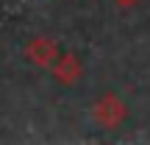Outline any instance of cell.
Masks as SVG:
<instances>
[{
    "label": "cell",
    "instance_id": "1",
    "mask_svg": "<svg viewBox=\"0 0 150 145\" xmlns=\"http://www.w3.org/2000/svg\"><path fill=\"white\" fill-rule=\"evenodd\" d=\"M92 117H95V123L103 126V129H117V126L125 123V117H128V106L122 103L120 95L108 92V95L97 98L95 109H92Z\"/></svg>",
    "mask_w": 150,
    "mask_h": 145
},
{
    "label": "cell",
    "instance_id": "2",
    "mask_svg": "<svg viewBox=\"0 0 150 145\" xmlns=\"http://www.w3.org/2000/svg\"><path fill=\"white\" fill-rule=\"evenodd\" d=\"M59 45L50 36H33L31 42L25 45V59L31 61L33 67H42V70H53V64L59 61Z\"/></svg>",
    "mask_w": 150,
    "mask_h": 145
},
{
    "label": "cell",
    "instance_id": "3",
    "mask_svg": "<svg viewBox=\"0 0 150 145\" xmlns=\"http://www.w3.org/2000/svg\"><path fill=\"white\" fill-rule=\"evenodd\" d=\"M53 75H56L59 84L72 86V84H78L81 75H83V64H81V59L75 53H64V56H59V61L53 64Z\"/></svg>",
    "mask_w": 150,
    "mask_h": 145
},
{
    "label": "cell",
    "instance_id": "4",
    "mask_svg": "<svg viewBox=\"0 0 150 145\" xmlns=\"http://www.w3.org/2000/svg\"><path fill=\"white\" fill-rule=\"evenodd\" d=\"M114 3H117L120 9H131V6H136L139 0H114Z\"/></svg>",
    "mask_w": 150,
    "mask_h": 145
}]
</instances>
